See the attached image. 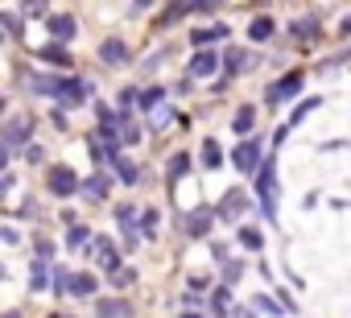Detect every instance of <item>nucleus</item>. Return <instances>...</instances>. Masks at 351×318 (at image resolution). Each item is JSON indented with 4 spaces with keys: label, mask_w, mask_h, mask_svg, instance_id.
I'll return each instance as SVG.
<instances>
[{
    "label": "nucleus",
    "mask_w": 351,
    "mask_h": 318,
    "mask_svg": "<svg viewBox=\"0 0 351 318\" xmlns=\"http://www.w3.org/2000/svg\"><path fill=\"white\" fill-rule=\"evenodd\" d=\"M46 186H50L54 195H62V199H66V195H75V191H79V174H75L71 166H54V170L46 174Z\"/></svg>",
    "instance_id": "obj_1"
},
{
    "label": "nucleus",
    "mask_w": 351,
    "mask_h": 318,
    "mask_svg": "<svg viewBox=\"0 0 351 318\" xmlns=\"http://www.w3.org/2000/svg\"><path fill=\"white\" fill-rule=\"evenodd\" d=\"M58 293L87 297V293H95V277L91 273H58Z\"/></svg>",
    "instance_id": "obj_2"
},
{
    "label": "nucleus",
    "mask_w": 351,
    "mask_h": 318,
    "mask_svg": "<svg viewBox=\"0 0 351 318\" xmlns=\"http://www.w3.org/2000/svg\"><path fill=\"white\" fill-rule=\"evenodd\" d=\"M91 252H95V260H99V265H104L108 273H116V269H120V256H116V244H112L108 236H95V240H91Z\"/></svg>",
    "instance_id": "obj_3"
},
{
    "label": "nucleus",
    "mask_w": 351,
    "mask_h": 318,
    "mask_svg": "<svg viewBox=\"0 0 351 318\" xmlns=\"http://www.w3.org/2000/svg\"><path fill=\"white\" fill-rule=\"evenodd\" d=\"M261 203H265V211L273 215V207H277V174H273V162L261 170Z\"/></svg>",
    "instance_id": "obj_4"
},
{
    "label": "nucleus",
    "mask_w": 351,
    "mask_h": 318,
    "mask_svg": "<svg viewBox=\"0 0 351 318\" xmlns=\"http://www.w3.org/2000/svg\"><path fill=\"white\" fill-rule=\"evenodd\" d=\"M256 162H261V145L256 140H244V145H236V170H256Z\"/></svg>",
    "instance_id": "obj_5"
},
{
    "label": "nucleus",
    "mask_w": 351,
    "mask_h": 318,
    "mask_svg": "<svg viewBox=\"0 0 351 318\" xmlns=\"http://www.w3.org/2000/svg\"><path fill=\"white\" fill-rule=\"evenodd\" d=\"M302 91V71H293V75H285L273 91H269V103H281V99H289V95H298Z\"/></svg>",
    "instance_id": "obj_6"
},
{
    "label": "nucleus",
    "mask_w": 351,
    "mask_h": 318,
    "mask_svg": "<svg viewBox=\"0 0 351 318\" xmlns=\"http://www.w3.org/2000/svg\"><path fill=\"white\" fill-rule=\"evenodd\" d=\"M58 99H62V103H71V108H75V103H83V99H87V83H79V79L58 83Z\"/></svg>",
    "instance_id": "obj_7"
},
{
    "label": "nucleus",
    "mask_w": 351,
    "mask_h": 318,
    "mask_svg": "<svg viewBox=\"0 0 351 318\" xmlns=\"http://www.w3.org/2000/svg\"><path fill=\"white\" fill-rule=\"evenodd\" d=\"M99 58H104V62H112V66H120V62H128V46H124V42H116V38H108V42H104V50H99Z\"/></svg>",
    "instance_id": "obj_8"
},
{
    "label": "nucleus",
    "mask_w": 351,
    "mask_h": 318,
    "mask_svg": "<svg viewBox=\"0 0 351 318\" xmlns=\"http://www.w3.org/2000/svg\"><path fill=\"white\" fill-rule=\"evenodd\" d=\"M38 58H42V62H50V66H71V54H66V46H58V42L42 46V50H38Z\"/></svg>",
    "instance_id": "obj_9"
},
{
    "label": "nucleus",
    "mask_w": 351,
    "mask_h": 318,
    "mask_svg": "<svg viewBox=\"0 0 351 318\" xmlns=\"http://www.w3.org/2000/svg\"><path fill=\"white\" fill-rule=\"evenodd\" d=\"M215 66H219V54H211V50H203V54H195V62H191V75H199V79H207V75H215Z\"/></svg>",
    "instance_id": "obj_10"
},
{
    "label": "nucleus",
    "mask_w": 351,
    "mask_h": 318,
    "mask_svg": "<svg viewBox=\"0 0 351 318\" xmlns=\"http://www.w3.org/2000/svg\"><path fill=\"white\" fill-rule=\"evenodd\" d=\"M29 136V116H17L9 128H5V136H0V145H17V140H25Z\"/></svg>",
    "instance_id": "obj_11"
},
{
    "label": "nucleus",
    "mask_w": 351,
    "mask_h": 318,
    "mask_svg": "<svg viewBox=\"0 0 351 318\" xmlns=\"http://www.w3.org/2000/svg\"><path fill=\"white\" fill-rule=\"evenodd\" d=\"M132 310H128V302L124 297H104L99 302V318H128Z\"/></svg>",
    "instance_id": "obj_12"
},
{
    "label": "nucleus",
    "mask_w": 351,
    "mask_h": 318,
    "mask_svg": "<svg viewBox=\"0 0 351 318\" xmlns=\"http://www.w3.org/2000/svg\"><path fill=\"white\" fill-rule=\"evenodd\" d=\"M50 34H54V42L62 46V42L75 38V21H71V17H50Z\"/></svg>",
    "instance_id": "obj_13"
},
{
    "label": "nucleus",
    "mask_w": 351,
    "mask_h": 318,
    "mask_svg": "<svg viewBox=\"0 0 351 318\" xmlns=\"http://www.w3.org/2000/svg\"><path fill=\"white\" fill-rule=\"evenodd\" d=\"M108 186H112V178H108V174H95V178H87V182H83V195L99 203V199L108 195Z\"/></svg>",
    "instance_id": "obj_14"
},
{
    "label": "nucleus",
    "mask_w": 351,
    "mask_h": 318,
    "mask_svg": "<svg viewBox=\"0 0 351 318\" xmlns=\"http://www.w3.org/2000/svg\"><path fill=\"white\" fill-rule=\"evenodd\" d=\"M219 38H228V25H211V29H195V46L199 50H207L211 42H219Z\"/></svg>",
    "instance_id": "obj_15"
},
{
    "label": "nucleus",
    "mask_w": 351,
    "mask_h": 318,
    "mask_svg": "<svg viewBox=\"0 0 351 318\" xmlns=\"http://www.w3.org/2000/svg\"><path fill=\"white\" fill-rule=\"evenodd\" d=\"M244 211H248V199L240 191H228L223 195V215H244Z\"/></svg>",
    "instance_id": "obj_16"
},
{
    "label": "nucleus",
    "mask_w": 351,
    "mask_h": 318,
    "mask_svg": "<svg viewBox=\"0 0 351 318\" xmlns=\"http://www.w3.org/2000/svg\"><path fill=\"white\" fill-rule=\"evenodd\" d=\"M248 38H252V42H265V38H273V21H269V17H256V21L248 25Z\"/></svg>",
    "instance_id": "obj_17"
},
{
    "label": "nucleus",
    "mask_w": 351,
    "mask_h": 318,
    "mask_svg": "<svg viewBox=\"0 0 351 318\" xmlns=\"http://www.w3.org/2000/svg\"><path fill=\"white\" fill-rule=\"evenodd\" d=\"M116 219H120L124 236H128V240H136V211H132V207H120V211H116Z\"/></svg>",
    "instance_id": "obj_18"
},
{
    "label": "nucleus",
    "mask_w": 351,
    "mask_h": 318,
    "mask_svg": "<svg viewBox=\"0 0 351 318\" xmlns=\"http://www.w3.org/2000/svg\"><path fill=\"white\" fill-rule=\"evenodd\" d=\"M91 157H95V162H116V145H108V140H91Z\"/></svg>",
    "instance_id": "obj_19"
},
{
    "label": "nucleus",
    "mask_w": 351,
    "mask_h": 318,
    "mask_svg": "<svg viewBox=\"0 0 351 318\" xmlns=\"http://www.w3.org/2000/svg\"><path fill=\"white\" fill-rule=\"evenodd\" d=\"M186 228H191V232H195V236H203V232H207V228H211V211H207V207H203V211H195V215H191V223H186Z\"/></svg>",
    "instance_id": "obj_20"
},
{
    "label": "nucleus",
    "mask_w": 351,
    "mask_h": 318,
    "mask_svg": "<svg viewBox=\"0 0 351 318\" xmlns=\"http://www.w3.org/2000/svg\"><path fill=\"white\" fill-rule=\"evenodd\" d=\"M34 91H38V95H58V79L38 75V79H34Z\"/></svg>",
    "instance_id": "obj_21"
},
{
    "label": "nucleus",
    "mask_w": 351,
    "mask_h": 318,
    "mask_svg": "<svg viewBox=\"0 0 351 318\" xmlns=\"http://www.w3.org/2000/svg\"><path fill=\"white\" fill-rule=\"evenodd\" d=\"M252 120H256V112H252V108H240V112H236V120H232V128H236V132H248V128H252Z\"/></svg>",
    "instance_id": "obj_22"
},
{
    "label": "nucleus",
    "mask_w": 351,
    "mask_h": 318,
    "mask_svg": "<svg viewBox=\"0 0 351 318\" xmlns=\"http://www.w3.org/2000/svg\"><path fill=\"white\" fill-rule=\"evenodd\" d=\"M219 162H223V157H219V145H215V140H207V145H203V166H207V170H215Z\"/></svg>",
    "instance_id": "obj_23"
},
{
    "label": "nucleus",
    "mask_w": 351,
    "mask_h": 318,
    "mask_svg": "<svg viewBox=\"0 0 351 318\" xmlns=\"http://www.w3.org/2000/svg\"><path fill=\"white\" fill-rule=\"evenodd\" d=\"M223 62H228V71H232V75H236V71H244V66H248V62H252V58H248V54H244V50H232V54H228V58H223Z\"/></svg>",
    "instance_id": "obj_24"
},
{
    "label": "nucleus",
    "mask_w": 351,
    "mask_h": 318,
    "mask_svg": "<svg viewBox=\"0 0 351 318\" xmlns=\"http://www.w3.org/2000/svg\"><path fill=\"white\" fill-rule=\"evenodd\" d=\"M87 240H91V236H87V228H83V223H71L66 244H71V248H79V244H87Z\"/></svg>",
    "instance_id": "obj_25"
},
{
    "label": "nucleus",
    "mask_w": 351,
    "mask_h": 318,
    "mask_svg": "<svg viewBox=\"0 0 351 318\" xmlns=\"http://www.w3.org/2000/svg\"><path fill=\"white\" fill-rule=\"evenodd\" d=\"M186 170H191V157H186V153H178V157L169 162V178H182Z\"/></svg>",
    "instance_id": "obj_26"
},
{
    "label": "nucleus",
    "mask_w": 351,
    "mask_h": 318,
    "mask_svg": "<svg viewBox=\"0 0 351 318\" xmlns=\"http://www.w3.org/2000/svg\"><path fill=\"white\" fill-rule=\"evenodd\" d=\"M116 170H120V178H124V182H136V166L128 162V157H120V153H116Z\"/></svg>",
    "instance_id": "obj_27"
},
{
    "label": "nucleus",
    "mask_w": 351,
    "mask_h": 318,
    "mask_svg": "<svg viewBox=\"0 0 351 318\" xmlns=\"http://www.w3.org/2000/svg\"><path fill=\"white\" fill-rule=\"evenodd\" d=\"M314 34V17H302V21H293V38H310Z\"/></svg>",
    "instance_id": "obj_28"
},
{
    "label": "nucleus",
    "mask_w": 351,
    "mask_h": 318,
    "mask_svg": "<svg viewBox=\"0 0 351 318\" xmlns=\"http://www.w3.org/2000/svg\"><path fill=\"white\" fill-rule=\"evenodd\" d=\"M240 244H244V248H261V232H252V228H240Z\"/></svg>",
    "instance_id": "obj_29"
},
{
    "label": "nucleus",
    "mask_w": 351,
    "mask_h": 318,
    "mask_svg": "<svg viewBox=\"0 0 351 318\" xmlns=\"http://www.w3.org/2000/svg\"><path fill=\"white\" fill-rule=\"evenodd\" d=\"M46 285H50V273H46V265L34 260V289H46Z\"/></svg>",
    "instance_id": "obj_30"
},
{
    "label": "nucleus",
    "mask_w": 351,
    "mask_h": 318,
    "mask_svg": "<svg viewBox=\"0 0 351 318\" xmlns=\"http://www.w3.org/2000/svg\"><path fill=\"white\" fill-rule=\"evenodd\" d=\"M228 306H232V302H228V289H215V297H211V310H215V314H228Z\"/></svg>",
    "instance_id": "obj_31"
},
{
    "label": "nucleus",
    "mask_w": 351,
    "mask_h": 318,
    "mask_svg": "<svg viewBox=\"0 0 351 318\" xmlns=\"http://www.w3.org/2000/svg\"><path fill=\"white\" fill-rule=\"evenodd\" d=\"M141 232H145V236L157 232V211H145V215H141Z\"/></svg>",
    "instance_id": "obj_32"
},
{
    "label": "nucleus",
    "mask_w": 351,
    "mask_h": 318,
    "mask_svg": "<svg viewBox=\"0 0 351 318\" xmlns=\"http://www.w3.org/2000/svg\"><path fill=\"white\" fill-rule=\"evenodd\" d=\"M141 103H145V108H157V103H161V87H149V91L141 95Z\"/></svg>",
    "instance_id": "obj_33"
},
{
    "label": "nucleus",
    "mask_w": 351,
    "mask_h": 318,
    "mask_svg": "<svg viewBox=\"0 0 351 318\" xmlns=\"http://www.w3.org/2000/svg\"><path fill=\"white\" fill-rule=\"evenodd\" d=\"M169 120H173V112H165V108L157 103V108H153V124H157V128H165Z\"/></svg>",
    "instance_id": "obj_34"
},
{
    "label": "nucleus",
    "mask_w": 351,
    "mask_h": 318,
    "mask_svg": "<svg viewBox=\"0 0 351 318\" xmlns=\"http://www.w3.org/2000/svg\"><path fill=\"white\" fill-rule=\"evenodd\" d=\"M256 310H269V314H281V306H277V302H273L269 293H261V297H256Z\"/></svg>",
    "instance_id": "obj_35"
},
{
    "label": "nucleus",
    "mask_w": 351,
    "mask_h": 318,
    "mask_svg": "<svg viewBox=\"0 0 351 318\" xmlns=\"http://www.w3.org/2000/svg\"><path fill=\"white\" fill-rule=\"evenodd\" d=\"M54 256V248H50V240H38V265H46Z\"/></svg>",
    "instance_id": "obj_36"
},
{
    "label": "nucleus",
    "mask_w": 351,
    "mask_h": 318,
    "mask_svg": "<svg viewBox=\"0 0 351 318\" xmlns=\"http://www.w3.org/2000/svg\"><path fill=\"white\" fill-rule=\"evenodd\" d=\"M223 273H228V281H236V277L244 273V265H240V260H223Z\"/></svg>",
    "instance_id": "obj_37"
},
{
    "label": "nucleus",
    "mask_w": 351,
    "mask_h": 318,
    "mask_svg": "<svg viewBox=\"0 0 351 318\" xmlns=\"http://www.w3.org/2000/svg\"><path fill=\"white\" fill-rule=\"evenodd\" d=\"M25 157L38 166V162H46V149H42V145H29V149H25Z\"/></svg>",
    "instance_id": "obj_38"
},
{
    "label": "nucleus",
    "mask_w": 351,
    "mask_h": 318,
    "mask_svg": "<svg viewBox=\"0 0 351 318\" xmlns=\"http://www.w3.org/2000/svg\"><path fill=\"white\" fill-rule=\"evenodd\" d=\"M9 166V145H0V170Z\"/></svg>",
    "instance_id": "obj_39"
},
{
    "label": "nucleus",
    "mask_w": 351,
    "mask_h": 318,
    "mask_svg": "<svg viewBox=\"0 0 351 318\" xmlns=\"http://www.w3.org/2000/svg\"><path fill=\"white\" fill-rule=\"evenodd\" d=\"M232 318H252V310H236V314H232Z\"/></svg>",
    "instance_id": "obj_40"
},
{
    "label": "nucleus",
    "mask_w": 351,
    "mask_h": 318,
    "mask_svg": "<svg viewBox=\"0 0 351 318\" xmlns=\"http://www.w3.org/2000/svg\"><path fill=\"white\" fill-rule=\"evenodd\" d=\"M182 318H203V314H195V310H191V314H182Z\"/></svg>",
    "instance_id": "obj_41"
},
{
    "label": "nucleus",
    "mask_w": 351,
    "mask_h": 318,
    "mask_svg": "<svg viewBox=\"0 0 351 318\" xmlns=\"http://www.w3.org/2000/svg\"><path fill=\"white\" fill-rule=\"evenodd\" d=\"M343 29H351V17H347V21H343Z\"/></svg>",
    "instance_id": "obj_42"
},
{
    "label": "nucleus",
    "mask_w": 351,
    "mask_h": 318,
    "mask_svg": "<svg viewBox=\"0 0 351 318\" xmlns=\"http://www.w3.org/2000/svg\"><path fill=\"white\" fill-rule=\"evenodd\" d=\"M5 318H17V314H5Z\"/></svg>",
    "instance_id": "obj_43"
},
{
    "label": "nucleus",
    "mask_w": 351,
    "mask_h": 318,
    "mask_svg": "<svg viewBox=\"0 0 351 318\" xmlns=\"http://www.w3.org/2000/svg\"><path fill=\"white\" fill-rule=\"evenodd\" d=\"M0 277H5V269H0Z\"/></svg>",
    "instance_id": "obj_44"
}]
</instances>
